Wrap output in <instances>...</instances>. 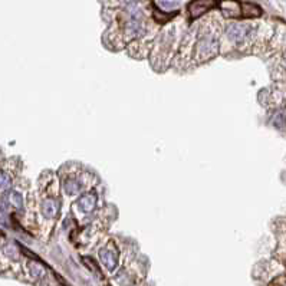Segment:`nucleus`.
Segmentation results:
<instances>
[{
	"mask_svg": "<svg viewBox=\"0 0 286 286\" xmlns=\"http://www.w3.org/2000/svg\"><path fill=\"white\" fill-rule=\"evenodd\" d=\"M216 54H217V42L214 39L203 37V39L198 40L197 48H196V55H197L200 62L212 59Z\"/></svg>",
	"mask_w": 286,
	"mask_h": 286,
	"instance_id": "1",
	"label": "nucleus"
},
{
	"mask_svg": "<svg viewBox=\"0 0 286 286\" xmlns=\"http://www.w3.org/2000/svg\"><path fill=\"white\" fill-rule=\"evenodd\" d=\"M99 259L108 270H114L117 268V265H118V250L114 246V243H109L108 246H105L99 250Z\"/></svg>",
	"mask_w": 286,
	"mask_h": 286,
	"instance_id": "2",
	"label": "nucleus"
},
{
	"mask_svg": "<svg viewBox=\"0 0 286 286\" xmlns=\"http://www.w3.org/2000/svg\"><path fill=\"white\" fill-rule=\"evenodd\" d=\"M216 6V0H191L189 3V13L191 19H198Z\"/></svg>",
	"mask_w": 286,
	"mask_h": 286,
	"instance_id": "3",
	"label": "nucleus"
},
{
	"mask_svg": "<svg viewBox=\"0 0 286 286\" xmlns=\"http://www.w3.org/2000/svg\"><path fill=\"white\" fill-rule=\"evenodd\" d=\"M223 15L226 18H242V9H240V1L236 0H223L220 3Z\"/></svg>",
	"mask_w": 286,
	"mask_h": 286,
	"instance_id": "4",
	"label": "nucleus"
},
{
	"mask_svg": "<svg viewBox=\"0 0 286 286\" xmlns=\"http://www.w3.org/2000/svg\"><path fill=\"white\" fill-rule=\"evenodd\" d=\"M249 35V26L246 25H230L227 28V36L233 42H242Z\"/></svg>",
	"mask_w": 286,
	"mask_h": 286,
	"instance_id": "5",
	"label": "nucleus"
},
{
	"mask_svg": "<svg viewBox=\"0 0 286 286\" xmlns=\"http://www.w3.org/2000/svg\"><path fill=\"white\" fill-rule=\"evenodd\" d=\"M78 207L84 212V213H91L96 207V196L92 193L84 194L82 197H79L78 200Z\"/></svg>",
	"mask_w": 286,
	"mask_h": 286,
	"instance_id": "6",
	"label": "nucleus"
},
{
	"mask_svg": "<svg viewBox=\"0 0 286 286\" xmlns=\"http://www.w3.org/2000/svg\"><path fill=\"white\" fill-rule=\"evenodd\" d=\"M59 212V203L55 198H46L42 203V213L46 219H54L56 217Z\"/></svg>",
	"mask_w": 286,
	"mask_h": 286,
	"instance_id": "7",
	"label": "nucleus"
},
{
	"mask_svg": "<svg viewBox=\"0 0 286 286\" xmlns=\"http://www.w3.org/2000/svg\"><path fill=\"white\" fill-rule=\"evenodd\" d=\"M240 9H242V18L253 19L262 16V9L254 3H240Z\"/></svg>",
	"mask_w": 286,
	"mask_h": 286,
	"instance_id": "8",
	"label": "nucleus"
},
{
	"mask_svg": "<svg viewBox=\"0 0 286 286\" xmlns=\"http://www.w3.org/2000/svg\"><path fill=\"white\" fill-rule=\"evenodd\" d=\"M7 198H9V203L15 209H19V210L23 209V197H22V194L19 191H10L9 196H7Z\"/></svg>",
	"mask_w": 286,
	"mask_h": 286,
	"instance_id": "9",
	"label": "nucleus"
},
{
	"mask_svg": "<svg viewBox=\"0 0 286 286\" xmlns=\"http://www.w3.org/2000/svg\"><path fill=\"white\" fill-rule=\"evenodd\" d=\"M64 189L68 194H78L81 191V183L78 180H73V179H69L64 183Z\"/></svg>",
	"mask_w": 286,
	"mask_h": 286,
	"instance_id": "10",
	"label": "nucleus"
},
{
	"mask_svg": "<svg viewBox=\"0 0 286 286\" xmlns=\"http://www.w3.org/2000/svg\"><path fill=\"white\" fill-rule=\"evenodd\" d=\"M10 177L4 171H0V190H7L10 187Z\"/></svg>",
	"mask_w": 286,
	"mask_h": 286,
	"instance_id": "11",
	"label": "nucleus"
},
{
	"mask_svg": "<svg viewBox=\"0 0 286 286\" xmlns=\"http://www.w3.org/2000/svg\"><path fill=\"white\" fill-rule=\"evenodd\" d=\"M154 16H156V20H157V22H160V23H165L167 20H170V18L174 16V13L168 15V13H162L161 10H156V12H154Z\"/></svg>",
	"mask_w": 286,
	"mask_h": 286,
	"instance_id": "12",
	"label": "nucleus"
},
{
	"mask_svg": "<svg viewBox=\"0 0 286 286\" xmlns=\"http://www.w3.org/2000/svg\"><path fill=\"white\" fill-rule=\"evenodd\" d=\"M284 58H285V62H286V54H285V56H284Z\"/></svg>",
	"mask_w": 286,
	"mask_h": 286,
	"instance_id": "13",
	"label": "nucleus"
}]
</instances>
